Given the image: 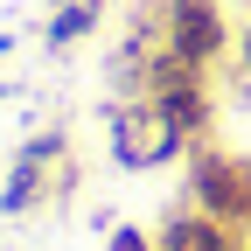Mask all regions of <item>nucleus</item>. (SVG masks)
Instances as JSON below:
<instances>
[{"mask_svg": "<svg viewBox=\"0 0 251 251\" xmlns=\"http://www.w3.org/2000/svg\"><path fill=\"white\" fill-rule=\"evenodd\" d=\"M0 98H7V84H0Z\"/></svg>", "mask_w": 251, "mask_h": 251, "instance_id": "10", "label": "nucleus"}, {"mask_svg": "<svg viewBox=\"0 0 251 251\" xmlns=\"http://www.w3.org/2000/svg\"><path fill=\"white\" fill-rule=\"evenodd\" d=\"M98 28H105V0H56L42 42H49V49H77V42L98 35Z\"/></svg>", "mask_w": 251, "mask_h": 251, "instance_id": "7", "label": "nucleus"}, {"mask_svg": "<svg viewBox=\"0 0 251 251\" xmlns=\"http://www.w3.org/2000/svg\"><path fill=\"white\" fill-rule=\"evenodd\" d=\"M244 251H251V244H244Z\"/></svg>", "mask_w": 251, "mask_h": 251, "instance_id": "11", "label": "nucleus"}, {"mask_svg": "<svg viewBox=\"0 0 251 251\" xmlns=\"http://www.w3.org/2000/svg\"><path fill=\"white\" fill-rule=\"evenodd\" d=\"M237 98L251 105V14L237 21Z\"/></svg>", "mask_w": 251, "mask_h": 251, "instance_id": "8", "label": "nucleus"}, {"mask_svg": "<svg viewBox=\"0 0 251 251\" xmlns=\"http://www.w3.org/2000/svg\"><path fill=\"white\" fill-rule=\"evenodd\" d=\"M181 202H196L202 216L230 224L251 237V153L237 147H188V175H181Z\"/></svg>", "mask_w": 251, "mask_h": 251, "instance_id": "2", "label": "nucleus"}, {"mask_svg": "<svg viewBox=\"0 0 251 251\" xmlns=\"http://www.w3.org/2000/svg\"><path fill=\"white\" fill-rule=\"evenodd\" d=\"M77 188V153H70V133L63 126H42V133H28L7 161V188H0V209L7 216H35L42 202L70 196Z\"/></svg>", "mask_w": 251, "mask_h": 251, "instance_id": "1", "label": "nucleus"}, {"mask_svg": "<svg viewBox=\"0 0 251 251\" xmlns=\"http://www.w3.org/2000/svg\"><path fill=\"white\" fill-rule=\"evenodd\" d=\"M105 147L126 175H153L168 161H188V140L175 133V119L153 105V98H112L105 112Z\"/></svg>", "mask_w": 251, "mask_h": 251, "instance_id": "3", "label": "nucleus"}, {"mask_svg": "<svg viewBox=\"0 0 251 251\" xmlns=\"http://www.w3.org/2000/svg\"><path fill=\"white\" fill-rule=\"evenodd\" d=\"M251 237L230 230V224H216V216H202L196 202H181L161 216V230H153V251H244Z\"/></svg>", "mask_w": 251, "mask_h": 251, "instance_id": "6", "label": "nucleus"}, {"mask_svg": "<svg viewBox=\"0 0 251 251\" xmlns=\"http://www.w3.org/2000/svg\"><path fill=\"white\" fill-rule=\"evenodd\" d=\"M105 251H153V237H147V230H133V224H112Z\"/></svg>", "mask_w": 251, "mask_h": 251, "instance_id": "9", "label": "nucleus"}, {"mask_svg": "<svg viewBox=\"0 0 251 251\" xmlns=\"http://www.w3.org/2000/svg\"><path fill=\"white\" fill-rule=\"evenodd\" d=\"M161 49L175 63H188V70H216L237 49L224 0H161Z\"/></svg>", "mask_w": 251, "mask_h": 251, "instance_id": "4", "label": "nucleus"}, {"mask_svg": "<svg viewBox=\"0 0 251 251\" xmlns=\"http://www.w3.org/2000/svg\"><path fill=\"white\" fill-rule=\"evenodd\" d=\"M147 98L175 119V133L188 147H202L216 133V84H209V70H188V63H175L168 49L153 56V70H147Z\"/></svg>", "mask_w": 251, "mask_h": 251, "instance_id": "5", "label": "nucleus"}]
</instances>
